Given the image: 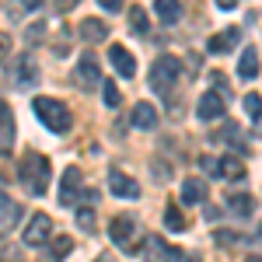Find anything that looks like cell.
I'll return each mask as SVG.
<instances>
[{"mask_svg": "<svg viewBox=\"0 0 262 262\" xmlns=\"http://www.w3.org/2000/svg\"><path fill=\"white\" fill-rule=\"evenodd\" d=\"M49 158L39 154V150H25L21 154V182H25V189L32 192V196H42L46 189H49Z\"/></svg>", "mask_w": 262, "mask_h": 262, "instance_id": "1", "label": "cell"}, {"mask_svg": "<svg viewBox=\"0 0 262 262\" xmlns=\"http://www.w3.org/2000/svg\"><path fill=\"white\" fill-rule=\"evenodd\" d=\"M32 112H35V116L42 119V126H49L53 133H67V129L74 126V116H70V108H67L60 98L39 95V98L32 101Z\"/></svg>", "mask_w": 262, "mask_h": 262, "instance_id": "2", "label": "cell"}, {"mask_svg": "<svg viewBox=\"0 0 262 262\" xmlns=\"http://www.w3.org/2000/svg\"><path fill=\"white\" fill-rule=\"evenodd\" d=\"M182 77V60L179 56H171V53H164L161 60L150 67V88L158 91V95H168Z\"/></svg>", "mask_w": 262, "mask_h": 262, "instance_id": "3", "label": "cell"}, {"mask_svg": "<svg viewBox=\"0 0 262 262\" xmlns=\"http://www.w3.org/2000/svg\"><path fill=\"white\" fill-rule=\"evenodd\" d=\"M46 242H53V221H49V213H32V221L25 227V245L39 248Z\"/></svg>", "mask_w": 262, "mask_h": 262, "instance_id": "4", "label": "cell"}, {"mask_svg": "<svg viewBox=\"0 0 262 262\" xmlns=\"http://www.w3.org/2000/svg\"><path fill=\"white\" fill-rule=\"evenodd\" d=\"M74 81L81 84V91H95V88H101V67L95 56H81V63H77V70H74Z\"/></svg>", "mask_w": 262, "mask_h": 262, "instance_id": "5", "label": "cell"}, {"mask_svg": "<svg viewBox=\"0 0 262 262\" xmlns=\"http://www.w3.org/2000/svg\"><path fill=\"white\" fill-rule=\"evenodd\" d=\"M108 234H112V242H116V245L129 248L133 234H137V217H129V213H119V217H112V224H108Z\"/></svg>", "mask_w": 262, "mask_h": 262, "instance_id": "6", "label": "cell"}, {"mask_svg": "<svg viewBox=\"0 0 262 262\" xmlns=\"http://www.w3.org/2000/svg\"><path fill=\"white\" fill-rule=\"evenodd\" d=\"M108 192L119 196V200H137L140 185H137V179H129L126 171H108Z\"/></svg>", "mask_w": 262, "mask_h": 262, "instance_id": "7", "label": "cell"}, {"mask_svg": "<svg viewBox=\"0 0 262 262\" xmlns=\"http://www.w3.org/2000/svg\"><path fill=\"white\" fill-rule=\"evenodd\" d=\"M196 116H200L203 122H213L224 116V98L217 95V91H206L200 101H196Z\"/></svg>", "mask_w": 262, "mask_h": 262, "instance_id": "8", "label": "cell"}, {"mask_svg": "<svg viewBox=\"0 0 262 262\" xmlns=\"http://www.w3.org/2000/svg\"><path fill=\"white\" fill-rule=\"evenodd\" d=\"M108 60H112V67L119 70V77H137V63H133V56H129V49L126 46H108Z\"/></svg>", "mask_w": 262, "mask_h": 262, "instance_id": "9", "label": "cell"}, {"mask_svg": "<svg viewBox=\"0 0 262 262\" xmlns=\"http://www.w3.org/2000/svg\"><path fill=\"white\" fill-rule=\"evenodd\" d=\"M77 192H81V171L77 168H67L63 179H60V203L63 206H74Z\"/></svg>", "mask_w": 262, "mask_h": 262, "instance_id": "10", "label": "cell"}, {"mask_svg": "<svg viewBox=\"0 0 262 262\" xmlns=\"http://www.w3.org/2000/svg\"><path fill=\"white\" fill-rule=\"evenodd\" d=\"M14 147V116H11V105L0 101V150H11Z\"/></svg>", "mask_w": 262, "mask_h": 262, "instance_id": "11", "label": "cell"}, {"mask_svg": "<svg viewBox=\"0 0 262 262\" xmlns=\"http://www.w3.org/2000/svg\"><path fill=\"white\" fill-rule=\"evenodd\" d=\"M129 122H133L137 129H154V126H158V108H154L150 101H137V108H133Z\"/></svg>", "mask_w": 262, "mask_h": 262, "instance_id": "12", "label": "cell"}, {"mask_svg": "<svg viewBox=\"0 0 262 262\" xmlns=\"http://www.w3.org/2000/svg\"><path fill=\"white\" fill-rule=\"evenodd\" d=\"M238 39H242L238 28H224V32H217L213 39L206 42V49H210V53H231V49L238 46Z\"/></svg>", "mask_w": 262, "mask_h": 262, "instance_id": "13", "label": "cell"}, {"mask_svg": "<svg viewBox=\"0 0 262 262\" xmlns=\"http://www.w3.org/2000/svg\"><path fill=\"white\" fill-rule=\"evenodd\" d=\"M238 74H242L245 81H255L259 77V46H248L242 53V60H238Z\"/></svg>", "mask_w": 262, "mask_h": 262, "instance_id": "14", "label": "cell"}, {"mask_svg": "<svg viewBox=\"0 0 262 262\" xmlns=\"http://www.w3.org/2000/svg\"><path fill=\"white\" fill-rule=\"evenodd\" d=\"M245 175V161L242 158H217V179L238 182Z\"/></svg>", "mask_w": 262, "mask_h": 262, "instance_id": "15", "label": "cell"}, {"mask_svg": "<svg viewBox=\"0 0 262 262\" xmlns=\"http://www.w3.org/2000/svg\"><path fill=\"white\" fill-rule=\"evenodd\" d=\"M21 221V206L7 192H0V227H14Z\"/></svg>", "mask_w": 262, "mask_h": 262, "instance_id": "16", "label": "cell"}, {"mask_svg": "<svg viewBox=\"0 0 262 262\" xmlns=\"http://www.w3.org/2000/svg\"><path fill=\"white\" fill-rule=\"evenodd\" d=\"M206 200V182L203 179H185L182 182V203H203Z\"/></svg>", "mask_w": 262, "mask_h": 262, "instance_id": "17", "label": "cell"}, {"mask_svg": "<svg viewBox=\"0 0 262 262\" xmlns=\"http://www.w3.org/2000/svg\"><path fill=\"white\" fill-rule=\"evenodd\" d=\"M154 14H158L164 25H175V21L182 18V4L179 0H158V4H154Z\"/></svg>", "mask_w": 262, "mask_h": 262, "instance_id": "18", "label": "cell"}, {"mask_svg": "<svg viewBox=\"0 0 262 262\" xmlns=\"http://www.w3.org/2000/svg\"><path fill=\"white\" fill-rule=\"evenodd\" d=\"M227 206H231V213L248 217V213H255V196H248V192H234V196H227Z\"/></svg>", "mask_w": 262, "mask_h": 262, "instance_id": "19", "label": "cell"}, {"mask_svg": "<svg viewBox=\"0 0 262 262\" xmlns=\"http://www.w3.org/2000/svg\"><path fill=\"white\" fill-rule=\"evenodd\" d=\"M105 21H98V18H84L81 21V39H88V42H101L105 39Z\"/></svg>", "mask_w": 262, "mask_h": 262, "instance_id": "20", "label": "cell"}, {"mask_svg": "<svg viewBox=\"0 0 262 262\" xmlns=\"http://www.w3.org/2000/svg\"><path fill=\"white\" fill-rule=\"evenodd\" d=\"M164 224H168V231H185V217H182V210H179L175 200L164 206Z\"/></svg>", "mask_w": 262, "mask_h": 262, "instance_id": "21", "label": "cell"}, {"mask_svg": "<svg viewBox=\"0 0 262 262\" xmlns=\"http://www.w3.org/2000/svg\"><path fill=\"white\" fill-rule=\"evenodd\" d=\"M14 77H18V84H28V88H32L35 77H39V74H35V63H32V60H21L18 70H14Z\"/></svg>", "mask_w": 262, "mask_h": 262, "instance_id": "22", "label": "cell"}, {"mask_svg": "<svg viewBox=\"0 0 262 262\" xmlns=\"http://www.w3.org/2000/svg\"><path fill=\"white\" fill-rule=\"evenodd\" d=\"M101 88H105V91H101V98H105V105H108V108H119V105H122L119 88H116L112 81H108V84H101Z\"/></svg>", "mask_w": 262, "mask_h": 262, "instance_id": "23", "label": "cell"}, {"mask_svg": "<svg viewBox=\"0 0 262 262\" xmlns=\"http://www.w3.org/2000/svg\"><path fill=\"white\" fill-rule=\"evenodd\" d=\"M129 25H133V32H137V35H147V11H140V7H137V11H129Z\"/></svg>", "mask_w": 262, "mask_h": 262, "instance_id": "24", "label": "cell"}, {"mask_svg": "<svg viewBox=\"0 0 262 262\" xmlns=\"http://www.w3.org/2000/svg\"><path fill=\"white\" fill-rule=\"evenodd\" d=\"M77 227H84V231H95V210H91V206L77 210Z\"/></svg>", "mask_w": 262, "mask_h": 262, "instance_id": "25", "label": "cell"}, {"mask_svg": "<svg viewBox=\"0 0 262 262\" xmlns=\"http://www.w3.org/2000/svg\"><path fill=\"white\" fill-rule=\"evenodd\" d=\"M0 262H25V255H21L18 245H4L0 248Z\"/></svg>", "mask_w": 262, "mask_h": 262, "instance_id": "26", "label": "cell"}, {"mask_svg": "<svg viewBox=\"0 0 262 262\" xmlns=\"http://www.w3.org/2000/svg\"><path fill=\"white\" fill-rule=\"evenodd\" d=\"M259 95H255V91H252V95H248V98H245V112H248V119L252 122H259Z\"/></svg>", "mask_w": 262, "mask_h": 262, "instance_id": "27", "label": "cell"}, {"mask_svg": "<svg viewBox=\"0 0 262 262\" xmlns=\"http://www.w3.org/2000/svg\"><path fill=\"white\" fill-rule=\"evenodd\" d=\"M70 248H74V238H56L53 242V259H63Z\"/></svg>", "mask_w": 262, "mask_h": 262, "instance_id": "28", "label": "cell"}, {"mask_svg": "<svg viewBox=\"0 0 262 262\" xmlns=\"http://www.w3.org/2000/svg\"><path fill=\"white\" fill-rule=\"evenodd\" d=\"M7 56H11V35L0 32V60H7Z\"/></svg>", "mask_w": 262, "mask_h": 262, "instance_id": "29", "label": "cell"}, {"mask_svg": "<svg viewBox=\"0 0 262 262\" xmlns=\"http://www.w3.org/2000/svg\"><path fill=\"white\" fill-rule=\"evenodd\" d=\"M101 4V11H108V14H119L122 11V0H98Z\"/></svg>", "mask_w": 262, "mask_h": 262, "instance_id": "30", "label": "cell"}, {"mask_svg": "<svg viewBox=\"0 0 262 262\" xmlns=\"http://www.w3.org/2000/svg\"><path fill=\"white\" fill-rule=\"evenodd\" d=\"M217 7H221V11H234V7H238V0H221Z\"/></svg>", "mask_w": 262, "mask_h": 262, "instance_id": "31", "label": "cell"}, {"mask_svg": "<svg viewBox=\"0 0 262 262\" xmlns=\"http://www.w3.org/2000/svg\"><path fill=\"white\" fill-rule=\"evenodd\" d=\"M252 262H259V255H252Z\"/></svg>", "mask_w": 262, "mask_h": 262, "instance_id": "32", "label": "cell"}, {"mask_svg": "<svg viewBox=\"0 0 262 262\" xmlns=\"http://www.w3.org/2000/svg\"><path fill=\"white\" fill-rule=\"evenodd\" d=\"M98 262H105V259H98Z\"/></svg>", "mask_w": 262, "mask_h": 262, "instance_id": "33", "label": "cell"}]
</instances>
